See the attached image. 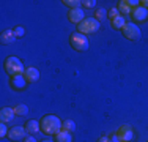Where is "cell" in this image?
I'll return each mask as SVG.
<instances>
[{"label":"cell","instance_id":"1","mask_svg":"<svg viewBox=\"0 0 148 142\" xmlns=\"http://www.w3.org/2000/svg\"><path fill=\"white\" fill-rule=\"evenodd\" d=\"M62 123L63 122H60V119L57 115L49 114V115H44L41 119L40 126H41V131H43L46 136H55L58 131H62Z\"/></svg>","mask_w":148,"mask_h":142},{"label":"cell","instance_id":"2","mask_svg":"<svg viewBox=\"0 0 148 142\" xmlns=\"http://www.w3.org/2000/svg\"><path fill=\"white\" fill-rule=\"evenodd\" d=\"M5 71L8 76L14 77V76H19V74L25 73V68H24L22 62H21L17 57H6L5 59Z\"/></svg>","mask_w":148,"mask_h":142},{"label":"cell","instance_id":"3","mask_svg":"<svg viewBox=\"0 0 148 142\" xmlns=\"http://www.w3.org/2000/svg\"><path fill=\"white\" fill-rule=\"evenodd\" d=\"M77 28H79V33H84V35L96 33V32L99 30V21H96L95 17H85V19L77 26Z\"/></svg>","mask_w":148,"mask_h":142},{"label":"cell","instance_id":"4","mask_svg":"<svg viewBox=\"0 0 148 142\" xmlns=\"http://www.w3.org/2000/svg\"><path fill=\"white\" fill-rule=\"evenodd\" d=\"M69 44L76 51H87L88 49V38H87V35L76 32V33H73L69 37Z\"/></svg>","mask_w":148,"mask_h":142},{"label":"cell","instance_id":"5","mask_svg":"<svg viewBox=\"0 0 148 142\" xmlns=\"http://www.w3.org/2000/svg\"><path fill=\"white\" fill-rule=\"evenodd\" d=\"M121 32H123V35H125L128 40H131V41H139L140 37H142L140 28L137 27V24H134V22H126L125 27L121 28Z\"/></svg>","mask_w":148,"mask_h":142},{"label":"cell","instance_id":"6","mask_svg":"<svg viewBox=\"0 0 148 142\" xmlns=\"http://www.w3.org/2000/svg\"><path fill=\"white\" fill-rule=\"evenodd\" d=\"M27 137L25 126H13L8 131V139L10 141H22Z\"/></svg>","mask_w":148,"mask_h":142},{"label":"cell","instance_id":"7","mask_svg":"<svg viewBox=\"0 0 148 142\" xmlns=\"http://www.w3.org/2000/svg\"><path fill=\"white\" fill-rule=\"evenodd\" d=\"M117 136L121 142H131L132 137H134V130L129 125H123V126L118 128Z\"/></svg>","mask_w":148,"mask_h":142},{"label":"cell","instance_id":"8","mask_svg":"<svg viewBox=\"0 0 148 142\" xmlns=\"http://www.w3.org/2000/svg\"><path fill=\"white\" fill-rule=\"evenodd\" d=\"M131 17L134 19V24L136 22H145V21L148 19V10L143 8L142 5H139L137 8H132Z\"/></svg>","mask_w":148,"mask_h":142},{"label":"cell","instance_id":"9","mask_svg":"<svg viewBox=\"0 0 148 142\" xmlns=\"http://www.w3.org/2000/svg\"><path fill=\"white\" fill-rule=\"evenodd\" d=\"M68 19L71 21L73 24H80L85 19V13H84L82 8H73L71 11L68 13Z\"/></svg>","mask_w":148,"mask_h":142},{"label":"cell","instance_id":"10","mask_svg":"<svg viewBox=\"0 0 148 142\" xmlns=\"http://www.w3.org/2000/svg\"><path fill=\"white\" fill-rule=\"evenodd\" d=\"M14 119H16L14 109L13 108H2V111H0V120H2V123H10Z\"/></svg>","mask_w":148,"mask_h":142},{"label":"cell","instance_id":"11","mask_svg":"<svg viewBox=\"0 0 148 142\" xmlns=\"http://www.w3.org/2000/svg\"><path fill=\"white\" fill-rule=\"evenodd\" d=\"M27 84H29V82H27V79L22 76V74H19V76H14V77L11 79V87L14 88V90H24Z\"/></svg>","mask_w":148,"mask_h":142},{"label":"cell","instance_id":"12","mask_svg":"<svg viewBox=\"0 0 148 142\" xmlns=\"http://www.w3.org/2000/svg\"><path fill=\"white\" fill-rule=\"evenodd\" d=\"M24 77L27 79V82H36V81L40 79V71H38L36 68H33V66H30V68H25Z\"/></svg>","mask_w":148,"mask_h":142},{"label":"cell","instance_id":"13","mask_svg":"<svg viewBox=\"0 0 148 142\" xmlns=\"http://www.w3.org/2000/svg\"><path fill=\"white\" fill-rule=\"evenodd\" d=\"M54 137H55L54 142H73V134L69 131H65V130L58 131Z\"/></svg>","mask_w":148,"mask_h":142},{"label":"cell","instance_id":"14","mask_svg":"<svg viewBox=\"0 0 148 142\" xmlns=\"http://www.w3.org/2000/svg\"><path fill=\"white\" fill-rule=\"evenodd\" d=\"M16 40V35L13 30H3L2 35H0V41H2V44H10V43H13Z\"/></svg>","mask_w":148,"mask_h":142},{"label":"cell","instance_id":"15","mask_svg":"<svg viewBox=\"0 0 148 142\" xmlns=\"http://www.w3.org/2000/svg\"><path fill=\"white\" fill-rule=\"evenodd\" d=\"M24 126H25L27 133H29V134H32V136H35V134H36L38 131L41 130L40 123H38V122H35V120H29V122H27Z\"/></svg>","mask_w":148,"mask_h":142},{"label":"cell","instance_id":"16","mask_svg":"<svg viewBox=\"0 0 148 142\" xmlns=\"http://www.w3.org/2000/svg\"><path fill=\"white\" fill-rule=\"evenodd\" d=\"M125 24H126L125 16H118V17H115L114 21H110V26H112V28H115V30H121V28L125 27Z\"/></svg>","mask_w":148,"mask_h":142},{"label":"cell","instance_id":"17","mask_svg":"<svg viewBox=\"0 0 148 142\" xmlns=\"http://www.w3.org/2000/svg\"><path fill=\"white\" fill-rule=\"evenodd\" d=\"M13 109H14L16 115H19V117H24V115H27V114H29V108H27V104H17Z\"/></svg>","mask_w":148,"mask_h":142},{"label":"cell","instance_id":"18","mask_svg":"<svg viewBox=\"0 0 148 142\" xmlns=\"http://www.w3.org/2000/svg\"><path fill=\"white\" fill-rule=\"evenodd\" d=\"M118 11H121L123 14H131L132 13V8L126 5L125 0H120V2H118Z\"/></svg>","mask_w":148,"mask_h":142},{"label":"cell","instance_id":"19","mask_svg":"<svg viewBox=\"0 0 148 142\" xmlns=\"http://www.w3.org/2000/svg\"><path fill=\"white\" fill-rule=\"evenodd\" d=\"M62 130H65V131H69V133H73V131L76 130V123H74L73 120H65V122L62 123Z\"/></svg>","mask_w":148,"mask_h":142},{"label":"cell","instance_id":"20","mask_svg":"<svg viewBox=\"0 0 148 142\" xmlns=\"http://www.w3.org/2000/svg\"><path fill=\"white\" fill-rule=\"evenodd\" d=\"M63 5H66V6H69V8H80V5H82V2L80 0H63Z\"/></svg>","mask_w":148,"mask_h":142},{"label":"cell","instance_id":"21","mask_svg":"<svg viewBox=\"0 0 148 142\" xmlns=\"http://www.w3.org/2000/svg\"><path fill=\"white\" fill-rule=\"evenodd\" d=\"M106 14H107V10L98 8L96 11H95V19H96V21H103L104 17H106Z\"/></svg>","mask_w":148,"mask_h":142},{"label":"cell","instance_id":"22","mask_svg":"<svg viewBox=\"0 0 148 142\" xmlns=\"http://www.w3.org/2000/svg\"><path fill=\"white\" fill-rule=\"evenodd\" d=\"M95 5H96V0H84V2H82V6L85 10L95 8Z\"/></svg>","mask_w":148,"mask_h":142},{"label":"cell","instance_id":"23","mask_svg":"<svg viewBox=\"0 0 148 142\" xmlns=\"http://www.w3.org/2000/svg\"><path fill=\"white\" fill-rule=\"evenodd\" d=\"M8 126H6V123H2V125H0V137H8Z\"/></svg>","mask_w":148,"mask_h":142},{"label":"cell","instance_id":"24","mask_svg":"<svg viewBox=\"0 0 148 142\" xmlns=\"http://www.w3.org/2000/svg\"><path fill=\"white\" fill-rule=\"evenodd\" d=\"M107 14H109V17H110V21H114L115 17L120 16V11H118V8H110L107 11Z\"/></svg>","mask_w":148,"mask_h":142},{"label":"cell","instance_id":"25","mask_svg":"<svg viewBox=\"0 0 148 142\" xmlns=\"http://www.w3.org/2000/svg\"><path fill=\"white\" fill-rule=\"evenodd\" d=\"M13 32H14L16 38H17V37H24V33H25V28H24L22 26H17V27L13 28Z\"/></svg>","mask_w":148,"mask_h":142},{"label":"cell","instance_id":"26","mask_svg":"<svg viewBox=\"0 0 148 142\" xmlns=\"http://www.w3.org/2000/svg\"><path fill=\"white\" fill-rule=\"evenodd\" d=\"M24 142H36V139H35V136H32V134H29V136L24 139Z\"/></svg>","mask_w":148,"mask_h":142},{"label":"cell","instance_id":"27","mask_svg":"<svg viewBox=\"0 0 148 142\" xmlns=\"http://www.w3.org/2000/svg\"><path fill=\"white\" fill-rule=\"evenodd\" d=\"M110 142H121V141L118 139V136H117V134H114V136L110 137Z\"/></svg>","mask_w":148,"mask_h":142},{"label":"cell","instance_id":"28","mask_svg":"<svg viewBox=\"0 0 148 142\" xmlns=\"http://www.w3.org/2000/svg\"><path fill=\"white\" fill-rule=\"evenodd\" d=\"M98 142H110V139H109V137H106V136H103V137H99V139H98Z\"/></svg>","mask_w":148,"mask_h":142},{"label":"cell","instance_id":"29","mask_svg":"<svg viewBox=\"0 0 148 142\" xmlns=\"http://www.w3.org/2000/svg\"><path fill=\"white\" fill-rule=\"evenodd\" d=\"M140 5H142L143 8H147V10H148V0H142V2H140Z\"/></svg>","mask_w":148,"mask_h":142},{"label":"cell","instance_id":"30","mask_svg":"<svg viewBox=\"0 0 148 142\" xmlns=\"http://www.w3.org/2000/svg\"><path fill=\"white\" fill-rule=\"evenodd\" d=\"M41 142H52V141H41Z\"/></svg>","mask_w":148,"mask_h":142}]
</instances>
